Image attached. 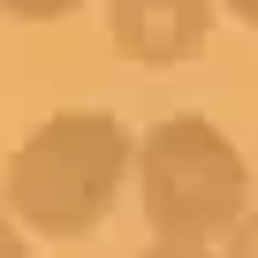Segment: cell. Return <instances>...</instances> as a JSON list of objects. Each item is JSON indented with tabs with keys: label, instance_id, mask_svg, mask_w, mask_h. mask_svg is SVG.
<instances>
[{
	"label": "cell",
	"instance_id": "6da1fadb",
	"mask_svg": "<svg viewBox=\"0 0 258 258\" xmlns=\"http://www.w3.org/2000/svg\"><path fill=\"white\" fill-rule=\"evenodd\" d=\"M121 182H137V137L106 106H61L38 129H23V145L0 167V205L16 213L23 235L46 243H84L106 228Z\"/></svg>",
	"mask_w": 258,
	"mask_h": 258
},
{
	"label": "cell",
	"instance_id": "7a4b0ae2",
	"mask_svg": "<svg viewBox=\"0 0 258 258\" xmlns=\"http://www.w3.org/2000/svg\"><path fill=\"white\" fill-rule=\"evenodd\" d=\"M137 205L152 243L220 250L250 213V160L213 114H160L137 137Z\"/></svg>",
	"mask_w": 258,
	"mask_h": 258
},
{
	"label": "cell",
	"instance_id": "3957f363",
	"mask_svg": "<svg viewBox=\"0 0 258 258\" xmlns=\"http://www.w3.org/2000/svg\"><path fill=\"white\" fill-rule=\"evenodd\" d=\"M220 0H106V46L137 69H182L213 46Z\"/></svg>",
	"mask_w": 258,
	"mask_h": 258
},
{
	"label": "cell",
	"instance_id": "277c9868",
	"mask_svg": "<svg viewBox=\"0 0 258 258\" xmlns=\"http://www.w3.org/2000/svg\"><path fill=\"white\" fill-rule=\"evenodd\" d=\"M76 8H84V0H0V16H16V23H61Z\"/></svg>",
	"mask_w": 258,
	"mask_h": 258
},
{
	"label": "cell",
	"instance_id": "5b68a950",
	"mask_svg": "<svg viewBox=\"0 0 258 258\" xmlns=\"http://www.w3.org/2000/svg\"><path fill=\"white\" fill-rule=\"evenodd\" d=\"M220 258H258V205H250V213L235 220V235L220 243Z\"/></svg>",
	"mask_w": 258,
	"mask_h": 258
},
{
	"label": "cell",
	"instance_id": "8992f818",
	"mask_svg": "<svg viewBox=\"0 0 258 258\" xmlns=\"http://www.w3.org/2000/svg\"><path fill=\"white\" fill-rule=\"evenodd\" d=\"M0 258H31V235L16 228V213L0 205Z\"/></svg>",
	"mask_w": 258,
	"mask_h": 258
},
{
	"label": "cell",
	"instance_id": "52a82bcc",
	"mask_svg": "<svg viewBox=\"0 0 258 258\" xmlns=\"http://www.w3.org/2000/svg\"><path fill=\"white\" fill-rule=\"evenodd\" d=\"M137 258H220V250H205V243H145Z\"/></svg>",
	"mask_w": 258,
	"mask_h": 258
},
{
	"label": "cell",
	"instance_id": "ba28073f",
	"mask_svg": "<svg viewBox=\"0 0 258 258\" xmlns=\"http://www.w3.org/2000/svg\"><path fill=\"white\" fill-rule=\"evenodd\" d=\"M220 8H228V16L243 23V31H258V0H220Z\"/></svg>",
	"mask_w": 258,
	"mask_h": 258
}]
</instances>
